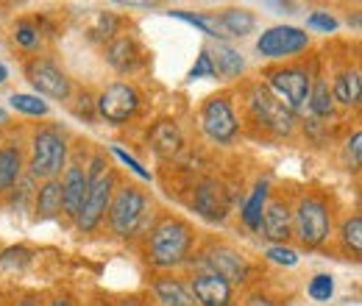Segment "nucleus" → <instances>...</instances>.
<instances>
[{"instance_id": "1", "label": "nucleus", "mask_w": 362, "mask_h": 306, "mask_svg": "<svg viewBox=\"0 0 362 306\" xmlns=\"http://www.w3.org/2000/svg\"><path fill=\"white\" fill-rule=\"evenodd\" d=\"M195 245V228L181 218H165L151 225V234L145 240V257L159 270H173L189 262Z\"/></svg>"}, {"instance_id": "2", "label": "nucleus", "mask_w": 362, "mask_h": 306, "mask_svg": "<svg viewBox=\"0 0 362 306\" xmlns=\"http://www.w3.org/2000/svg\"><path fill=\"white\" fill-rule=\"evenodd\" d=\"M243 109H245V120L257 129V136L287 139V136H293L296 126H298L296 114L287 106H281L265 84H248L245 87Z\"/></svg>"}, {"instance_id": "3", "label": "nucleus", "mask_w": 362, "mask_h": 306, "mask_svg": "<svg viewBox=\"0 0 362 306\" xmlns=\"http://www.w3.org/2000/svg\"><path fill=\"white\" fill-rule=\"evenodd\" d=\"M334 228V212L326 195L320 192H307L298 198L293 206V234L307 251H317L329 242Z\"/></svg>"}, {"instance_id": "4", "label": "nucleus", "mask_w": 362, "mask_h": 306, "mask_svg": "<svg viewBox=\"0 0 362 306\" xmlns=\"http://www.w3.org/2000/svg\"><path fill=\"white\" fill-rule=\"evenodd\" d=\"M67 134L59 126H42L31 134V153H28V175L34 181L59 178L67 167Z\"/></svg>"}, {"instance_id": "5", "label": "nucleus", "mask_w": 362, "mask_h": 306, "mask_svg": "<svg viewBox=\"0 0 362 306\" xmlns=\"http://www.w3.org/2000/svg\"><path fill=\"white\" fill-rule=\"evenodd\" d=\"M262 76L268 78L273 98L287 106L293 114H307V100L313 87V70L307 64H273L265 67Z\"/></svg>"}, {"instance_id": "6", "label": "nucleus", "mask_w": 362, "mask_h": 306, "mask_svg": "<svg viewBox=\"0 0 362 306\" xmlns=\"http://www.w3.org/2000/svg\"><path fill=\"white\" fill-rule=\"evenodd\" d=\"M148 206H151V201L139 187H134V184L117 187L112 195L109 212H106L112 234H117L123 240H132L136 234H142L148 225Z\"/></svg>"}, {"instance_id": "7", "label": "nucleus", "mask_w": 362, "mask_h": 306, "mask_svg": "<svg viewBox=\"0 0 362 306\" xmlns=\"http://www.w3.org/2000/svg\"><path fill=\"white\" fill-rule=\"evenodd\" d=\"M142 106V95L134 84L126 81H115L106 89H100V95L95 98V114L100 120H106L109 126H126L129 120H134L136 112Z\"/></svg>"}, {"instance_id": "8", "label": "nucleus", "mask_w": 362, "mask_h": 306, "mask_svg": "<svg viewBox=\"0 0 362 306\" xmlns=\"http://www.w3.org/2000/svg\"><path fill=\"white\" fill-rule=\"evenodd\" d=\"M115 189H117V173H115V170H106V173H100L98 178L90 181V192H87V198H84L78 215L73 220L81 234H90V231H95V228L103 223Z\"/></svg>"}, {"instance_id": "9", "label": "nucleus", "mask_w": 362, "mask_h": 306, "mask_svg": "<svg viewBox=\"0 0 362 306\" xmlns=\"http://www.w3.org/2000/svg\"><path fill=\"white\" fill-rule=\"evenodd\" d=\"M201 273H215L218 278H223L226 284H245L248 281V276H251V262L237 251V248H231V245H209L204 254H201Z\"/></svg>"}, {"instance_id": "10", "label": "nucleus", "mask_w": 362, "mask_h": 306, "mask_svg": "<svg viewBox=\"0 0 362 306\" xmlns=\"http://www.w3.org/2000/svg\"><path fill=\"white\" fill-rule=\"evenodd\" d=\"M307 47H310V34L296 25H273L268 31H262L257 40V53L271 61L293 59V56L304 53Z\"/></svg>"}, {"instance_id": "11", "label": "nucleus", "mask_w": 362, "mask_h": 306, "mask_svg": "<svg viewBox=\"0 0 362 306\" xmlns=\"http://www.w3.org/2000/svg\"><path fill=\"white\" fill-rule=\"evenodd\" d=\"M201 126L206 136L218 145H228L237 139L240 134V120L234 114V106L228 100V95H212L206 98L204 109H201Z\"/></svg>"}, {"instance_id": "12", "label": "nucleus", "mask_w": 362, "mask_h": 306, "mask_svg": "<svg viewBox=\"0 0 362 306\" xmlns=\"http://www.w3.org/2000/svg\"><path fill=\"white\" fill-rule=\"evenodd\" d=\"M25 78L40 95H47L53 100H67L73 95V81L67 73L47 56H34L25 61Z\"/></svg>"}, {"instance_id": "13", "label": "nucleus", "mask_w": 362, "mask_h": 306, "mask_svg": "<svg viewBox=\"0 0 362 306\" xmlns=\"http://www.w3.org/2000/svg\"><path fill=\"white\" fill-rule=\"evenodd\" d=\"M192 206L195 212L209 223H223L231 209V192L218 181V178H204L195 184L192 192Z\"/></svg>"}, {"instance_id": "14", "label": "nucleus", "mask_w": 362, "mask_h": 306, "mask_svg": "<svg viewBox=\"0 0 362 306\" xmlns=\"http://www.w3.org/2000/svg\"><path fill=\"white\" fill-rule=\"evenodd\" d=\"M59 181H62V212L70 220H76L84 198H87V192H90V173H87L84 165L67 162L64 175Z\"/></svg>"}, {"instance_id": "15", "label": "nucleus", "mask_w": 362, "mask_h": 306, "mask_svg": "<svg viewBox=\"0 0 362 306\" xmlns=\"http://www.w3.org/2000/svg\"><path fill=\"white\" fill-rule=\"evenodd\" d=\"M259 231L273 245H287V240L293 237V206L284 198H268Z\"/></svg>"}, {"instance_id": "16", "label": "nucleus", "mask_w": 362, "mask_h": 306, "mask_svg": "<svg viewBox=\"0 0 362 306\" xmlns=\"http://www.w3.org/2000/svg\"><path fill=\"white\" fill-rule=\"evenodd\" d=\"M103 59H106V64H109L115 73L129 76V73H136V70L145 64V50L139 47V42H136L134 37L120 34V37H115L112 42L106 45Z\"/></svg>"}, {"instance_id": "17", "label": "nucleus", "mask_w": 362, "mask_h": 306, "mask_svg": "<svg viewBox=\"0 0 362 306\" xmlns=\"http://www.w3.org/2000/svg\"><path fill=\"white\" fill-rule=\"evenodd\" d=\"M189 293L198 306H231V284L215 273H198L189 284Z\"/></svg>"}, {"instance_id": "18", "label": "nucleus", "mask_w": 362, "mask_h": 306, "mask_svg": "<svg viewBox=\"0 0 362 306\" xmlns=\"http://www.w3.org/2000/svg\"><path fill=\"white\" fill-rule=\"evenodd\" d=\"M332 98H334V106L340 103L343 109H357L362 100V76L360 67H340L332 78Z\"/></svg>"}, {"instance_id": "19", "label": "nucleus", "mask_w": 362, "mask_h": 306, "mask_svg": "<svg viewBox=\"0 0 362 306\" xmlns=\"http://www.w3.org/2000/svg\"><path fill=\"white\" fill-rule=\"evenodd\" d=\"M148 142H151L153 153L162 156V159H173L176 153H181V148H184V136H181L179 123H173V120L153 123L151 131H148Z\"/></svg>"}, {"instance_id": "20", "label": "nucleus", "mask_w": 362, "mask_h": 306, "mask_svg": "<svg viewBox=\"0 0 362 306\" xmlns=\"http://www.w3.org/2000/svg\"><path fill=\"white\" fill-rule=\"evenodd\" d=\"M25 167V153L17 142L0 145V195L11 192L20 184V175Z\"/></svg>"}, {"instance_id": "21", "label": "nucleus", "mask_w": 362, "mask_h": 306, "mask_svg": "<svg viewBox=\"0 0 362 306\" xmlns=\"http://www.w3.org/2000/svg\"><path fill=\"white\" fill-rule=\"evenodd\" d=\"M151 290H153V295H156V301L162 306H198L192 301V293H189V287L176 278V276H159V278H153V284H151Z\"/></svg>"}, {"instance_id": "22", "label": "nucleus", "mask_w": 362, "mask_h": 306, "mask_svg": "<svg viewBox=\"0 0 362 306\" xmlns=\"http://www.w3.org/2000/svg\"><path fill=\"white\" fill-rule=\"evenodd\" d=\"M34 218L40 223L45 220H56L62 215V181L59 178H50V181H42L40 189L34 192Z\"/></svg>"}, {"instance_id": "23", "label": "nucleus", "mask_w": 362, "mask_h": 306, "mask_svg": "<svg viewBox=\"0 0 362 306\" xmlns=\"http://www.w3.org/2000/svg\"><path fill=\"white\" fill-rule=\"evenodd\" d=\"M307 112L315 120H329L334 114V98H332V84H329V76L326 73H315L313 76Z\"/></svg>"}, {"instance_id": "24", "label": "nucleus", "mask_w": 362, "mask_h": 306, "mask_svg": "<svg viewBox=\"0 0 362 306\" xmlns=\"http://www.w3.org/2000/svg\"><path fill=\"white\" fill-rule=\"evenodd\" d=\"M268 198H271V181L262 178V181L254 184V189H251L245 206L240 209V218H243V225H245V228L259 231V223H262V212H265V206H268Z\"/></svg>"}, {"instance_id": "25", "label": "nucleus", "mask_w": 362, "mask_h": 306, "mask_svg": "<svg viewBox=\"0 0 362 306\" xmlns=\"http://www.w3.org/2000/svg\"><path fill=\"white\" fill-rule=\"evenodd\" d=\"M209 56H212L215 73L228 78V81H234V78H240V76L245 73V59H243V53H240L237 47H231V45L218 42L215 50H209Z\"/></svg>"}, {"instance_id": "26", "label": "nucleus", "mask_w": 362, "mask_h": 306, "mask_svg": "<svg viewBox=\"0 0 362 306\" xmlns=\"http://www.w3.org/2000/svg\"><path fill=\"white\" fill-rule=\"evenodd\" d=\"M221 28L226 37H248L254 28H257V17L245 8H226L221 17H218Z\"/></svg>"}, {"instance_id": "27", "label": "nucleus", "mask_w": 362, "mask_h": 306, "mask_svg": "<svg viewBox=\"0 0 362 306\" xmlns=\"http://www.w3.org/2000/svg\"><path fill=\"white\" fill-rule=\"evenodd\" d=\"M87 37L92 42L109 45L115 37H120V17L112 14V11H95L90 28H87Z\"/></svg>"}, {"instance_id": "28", "label": "nucleus", "mask_w": 362, "mask_h": 306, "mask_svg": "<svg viewBox=\"0 0 362 306\" xmlns=\"http://www.w3.org/2000/svg\"><path fill=\"white\" fill-rule=\"evenodd\" d=\"M168 14H170V17H176V20L189 23V25H195L198 31H204V34H206V37H212V40H223V37H226L215 14H192V11H168Z\"/></svg>"}, {"instance_id": "29", "label": "nucleus", "mask_w": 362, "mask_h": 306, "mask_svg": "<svg viewBox=\"0 0 362 306\" xmlns=\"http://www.w3.org/2000/svg\"><path fill=\"white\" fill-rule=\"evenodd\" d=\"M340 242H343L346 254H351V257H360L362 254V218L360 215H351V218L343 220Z\"/></svg>"}, {"instance_id": "30", "label": "nucleus", "mask_w": 362, "mask_h": 306, "mask_svg": "<svg viewBox=\"0 0 362 306\" xmlns=\"http://www.w3.org/2000/svg\"><path fill=\"white\" fill-rule=\"evenodd\" d=\"M8 103H11V109L14 112H20V114H28V117H45L47 112V103L40 98V95H25V92H14L11 98H8Z\"/></svg>"}, {"instance_id": "31", "label": "nucleus", "mask_w": 362, "mask_h": 306, "mask_svg": "<svg viewBox=\"0 0 362 306\" xmlns=\"http://www.w3.org/2000/svg\"><path fill=\"white\" fill-rule=\"evenodd\" d=\"M11 37H14V45L23 47V50H37L42 45V31H40V25L34 20H20L14 25Z\"/></svg>"}, {"instance_id": "32", "label": "nucleus", "mask_w": 362, "mask_h": 306, "mask_svg": "<svg viewBox=\"0 0 362 306\" xmlns=\"http://www.w3.org/2000/svg\"><path fill=\"white\" fill-rule=\"evenodd\" d=\"M307 295L317 301V304H326V301H332V295H334V278L329 276V273H317L310 278V284H307Z\"/></svg>"}, {"instance_id": "33", "label": "nucleus", "mask_w": 362, "mask_h": 306, "mask_svg": "<svg viewBox=\"0 0 362 306\" xmlns=\"http://www.w3.org/2000/svg\"><path fill=\"white\" fill-rule=\"evenodd\" d=\"M34 259V251L25 248V245H14V248H6L0 254V267H8V270H20Z\"/></svg>"}, {"instance_id": "34", "label": "nucleus", "mask_w": 362, "mask_h": 306, "mask_svg": "<svg viewBox=\"0 0 362 306\" xmlns=\"http://www.w3.org/2000/svg\"><path fill=\"white\" fill-rule=\"evenodd\" d=\"M265 259L273 264H281V267H296L301 257H298V251L290 248V245H271V248L265 251Z\"/></svg>"}, {"instance_id": "35", "label": "nucleus", "mask_w": 362, "mask_h": 306, "mask_svg": "<svg viewBox=\"0 0 362 306\" xmlns=\"http://www.w3.org/2000/svg\"><path fill=\"white\" fill-rule=\"evenodd\" d=\"M198 78H218L212 56H209V47H201V56L195 59V64L189 70V81H198Z\"/></svg>"}, {"instance_id": "36", "label": "nucleus", "mask_w": 362, "mask_h": 306, "mask_svg": "<svg viewBox=\"0 0 362 306\" xmlns=\"http://www.w3.org/2000/svg\"><path fill=\"white\" fill-rule=\"evenodd\" d=\"M362 131L357 129V131L351 134L349 139H346V165H349V170H360V165H362Z\"/></svg>"}, {"instance_id": "37", "label": "nucleus", "mask_w": 362, "mask_h": 306, "mask_svg": "<svg viewBox=\"0 0 362 306\" xmlns=\"http://www.w3.org/2000/svg\"><path fill=\"white\" fill-rule=\"evenodd\" d=\"M337 20L329 14V11H313L310 17H307V28H313V31H323V34H332V31H337Z\"/></svg>"}, {"instance_id": "38", "label": "nucleus", "mask_w": 362, "mask_h": 306, "mask_svg": "<svg viewBox=\"0 0 362 306\" xmlns=\"http://www.w3.org/2000/svg\"><path fill=\"white\" fill-rule=\"evenodd\" d=\"M78 100H84V103H78V106L73 109V112H76V117H84L87 123H92V120L98 117V114H95V98H90L87 92H81V95H78Z\"/></svg>"}, {"instance_id": "39", "label": "nucleus", "mask_w": 362, "mask_h": 306, "mask_svg": "<svg viewBox=\"0 0 362 306\" xmlns=\"http://www.w3.org/2000/svg\"><path fill=\"white\" fill-rule=\"evenodd\" d=\"M112 153H115V156H117L123 165H129V167H132V170H134V173L139 175L142 181H151V173H148V170H145V167L136 162L134 156H129V153H126V151H120V148H112Z\"/></svg>"}, {"instance_id": "40", "label": "nucleus", "mask_w": 362, "mask_h": 306, "mask_svg": "<svg viewBox=\"0 0 362 306\" xmlns=\"http://www.w3.org/2000/svg\"><path fill=\"white\" fill-rule=\"evenodd\" d=\"M268 6H271V8H279L276 14H293V8H296L293 3H268Z\"/></svg>"}, {"instance_id": "41", "label": "nucleus", "mask_w": 362, "mask_h": 306, "mask_svg": "<svg viewBox=\"0 0 362 306\" xmlns=\"http://www.w3.org/2000/svg\"><path fill=\"white\" fill-rule=\"evenodd\" d=\"M8 126H11V120H8V112L0 106V134L8 131Z\"/></svg>"}, {"instance_id": "42", "label": "nucleus", "mask_w": 362, "mask_h": 306, "mask_svg": "<svg viewBox=\"0 0 362 306\" xmlns=\"http://www.w3.org/2000/svg\"><path fill=\"white\" fill-rule=\"evenodd\" d=\"M17 306H45L40 298H34V295H28V298H23V301H17Z\"/></svg>"}, {"instance_id": "43", "label": "nucleus", "mask_w": 362, "mask_h": 306, "mask_svg": "<svg viewBox=\"0 0 362 306\" xmlns=\"http://www.w3.org/2000/svg\"><path fill=\"white\" fill-rule=\"evenodd\" d=\"M47 306H76V301H70V298H62V295H59V298H53Z\"/></svg>"}, {"instance_id": "44", "label": "nucleus", "mask_w": 362, "mask_h": 306, "mask_svg": "<svg viewBox=\"0 0 362 306\" xmlns=\"http://www.w3.org/2000/svg\"><path fill=\"white\" fill-rule=\"evenodd\" d=\"M117 306H145V304H142L139 298H126V301H120Z\"/></svg>"}, {"instance_id": "45", "label": "nucleus", "mask_w": 362, "mask_h": 306, "mask_svg": "<svg viewBox=\"0 0 362 306\" xmlns=\"http://www.w3.org/2000/svg\"><path fill=\"white\" fill-rule=\"evenodd\" d=\"M6 78H8V70H6V64H0V84H6Z\"/></svg>"}, {"instance_id": "46", "label": "nucleus", "mask_w": 362, "mask_h": 306, "mask_svg": "<svg viewBox=\"0 0 362 306\" xmlns=\"http://www.w3.org/2000/svg\"><path fill=\"white\" fill-rule=\"evenodd\" d=\"M98 306H100V304H98Z\"/></svg>"}]
</instances>
